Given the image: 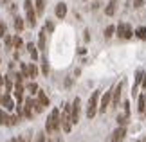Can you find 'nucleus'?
I'll list each match as a JSON object with an SVG mask.
<instances>
[{"label": "nucleus", "mask_w": 146, "mask_h": 142, "mask_svg": "<svg viewBox=\"0 0 146 142\" xmlns=\"http://www.w3.org/2000/svg\"><path fill=\"white\" fill-rule=\"evenodd\" d=\"M60 110L58 108H54L52 112L49 113V117H47V122H45V131L49 133V135H52V133H56L60 129V126H61V122H60Z\"/></svg>", "instance_id": "f257e3e1"}, {"label": "nucleus", "mask_w": 146, "mask_h": 142, "mask_svg": "<svg viewBox=\"0 0 146 142\" xmlns=\"http://www.w3.org/2000/svg\"><path fill=\"white\" fill-rule=\"evenodd\" d=\"M70 110H72V104H65L63 112L60 113V122H61V128H63L65 133H70L72 126H74V122H72V117H70Z\"/></svg>", "instance_id": "f03ea898"}, {"label": "nucleus", "mask_w": 146, "mask_h": 142, "mask_svg": "<svg viewBox=\"0 0 146 142\" xmlns=\"http://www.w3.org/2000/svg\"><path fill=\"white\" fill-rule=\"evenodd\" d=\"M24 9H25V16H27V25L29 27H36V9H35V2L25 0L24 2Z\"/></svg>", "instance_id": "7ed1b4c3"}, {"label": "nucleus", "mask_w": 146, "mask_h": 142, "mask_svg": "<svg viewBox=\"0 0 146 142\" xmlns=\"http://www.w3.org/2000/svg\"><path fill=\"white\" fill-rule=\"evenodd\" d=\"M98 99H99V92L96 90V92L90 95L88 104H87V117H88V119L96 117V113H98Z\"/></svg>", "instance_id": "20e7f679"}, {"label": "nucleus", "mask_w": 146, "mask_h": 142, "mask_svg": "<svg viewBox=\"0 0 146 142\" xmlns=\"http://www.w3.org/2000/svg\"><path fill=\"white\" fill-rule=\"evenodd\" d=\"M115 34L119 36L121 40H130L133 36V31H132V27L128 24H119L115 27Z\"/></svg>", "instance_id": "39448f33"}, {"label": "nucleus", "mask_w": 146, "mask_h": 142, "mask_svg": "<svg viewBox=\"0 0 146 142\" xmlns=\"http://www.w3.org/2000/svg\"><path fill=\"white\" fill-rule=\"evenodd\" d=\"M112 95H114V88L110 87V88L103 94V97H101V103H99V113H105V112H106V108H108L110 103H112Z\"/></svg>", "instance_id": "423d86ee"}, {"label": "nucleus", "mask_w": 146, "mask_h": 142, "mask_svg": "<svg viewBox=\"0 0 146 142\" xmlns=\"http://www.w3.org/2000/svg\"><path fill=\"white\" fill-rule=\"evenodd\" d=\"M80 113H81V99L76 97L72 101V110H70V117H72V122L74 124L80 122Z\"/></svg>", "instance_id": "0eeeda50"}, {"label": "nucleus", "mask_w": 146, "mask_h": 142, "mask_svg": "<svg viewBox=\"0 0 146 142\" xmlns=\"http://www.w3.org/2000/svg\"><path fill=\"white\" fill-rule=\"evenodd\" d=\"M2 108H5L7 112H15L16 110V103H15V99L11 97V94L5 92L4 94V97H2V104H0Z\"/></svg>", "instance_id": "6e6552de"}, {"label": "nucleus", "mask_w": 146, "mask_h": 142, "mask_svg": "<svg viewBox=\"0 0 146 142\" xmlns=\"http://www.w3.org/2000/svg\"><path fill=\"white\" fill-rule=\"evenodd\" d=\"M123 87H125V81H119L117 87L114 88V95H112V108H115L121 101V94H123Z\"/></svg>", "instance_id": "1a4fd4ad"}, {"label": "nucleus", "mask_w": 146, "mask_h": 142, "mask_svg": "<svg viewBox=\"0 0 146 142\" xmlns=\"http://www.w3.org/2000/svg\"><path fill=\"white\" fill-rule=\"evenodd\" d=\"M126 137V126H117L112 131V142H123Z\"/></svg>", "instance_id": "9d476101"}, {"label": "nucleus", "mask_w": 146, "mask_h": 142, "mask_svg": "<svg viewBox=\"0 0 146 142\" xmlns=\"http://www.w3.org/2000/svg\"><path fill=\"white\" fill-rule=\"evenodd\" d=\"M24 90H25L24 83H15L13 94H15V97H16V101H18V103H22V99H24Z\"/></svg>", "instance_id": "9b49d317"}, {"label": "nucleus", "mask_w": 146, "mask_h": 142, "mask_svg": "<svg viewBox=\"0 0 146 142\" xmlns=\"http://www.w3.org/2000/svg\"><path fill=\"white\" fill-rule=\"evenodd\" d=\"M9 117L11 113L5 108H0V126H9Z\"/></svg>", "instance_id": "f8f14e48"}, {"label": "nucleus", "mask_w": 146, "mask_h": 142, "mask_svg": "<svg viewBox=\"0 0 146 142\" xmlns=\"http://www.w3.org/2000/svg\"><path fill=\"white\" fill-rule=\"evenodd\" d=\"M56 16L58 18H65V15H67V5L63 4V2H60V4H56Z\"/></svg>", "instance_id": "ddd939ff"}, {"label": "nucleus", "mask_w": 146, "mask_h": 142, "mask_svg": "<svg viewBox=\"0 0 146 142\" xmlns=\"http://www.w3.org/2000/svg\"><path fill=\"white\" fill-rule=\"evenodd\" d=\"M27 50H29V56L35 61H38V58H40V54H38V47L35 43H27Z\"/></svg>", "instance_id": "4468645a"}, {"label": "nucleus", "mask_w": 146, "mask_h": 142, "mask_svg": "<svg viewBox=\"0 0 146 142\" xmlns=\"http://www.w3.org/2000/svg\"><path fill=\"white\" fill-rule=\"evenodd\" d=\"M45 36H47V31L40 29V34H38V49H40V50L45 49Z\"/></svg>", "instance_id": "2eb2a0df"}, {"label": "nucleus", "mask_w": 146, "mask_h": 142, "mask_svg": "<svg viewBox=\"0 0 146 142\" xmlns=\"http://www.w3.org/2000/svg\"><path fill=\"white\" fill-rule=\"evenodd\" d=\"M35 9H36V15L42 16L43 11H45V0H35Z\"/></svg>", "instance_id": "dca6fc26"}, {"label": "nucleus", "mask_w": 146, "mask_h": 142, "mask_svg": "<svg viewBox=\"0 0 146 142\" xmlns=\"http://www.w3.org/2000/svg\"><path fill=\"white\" fill-rule=\"evenodd\" d=\"M137 110H139V113L146 112V95H141V97H139V101H137Z\"/></svg>", "instance_id": "f3484780"}, {"label": "nucleus", "mask_w": 146, "mask_h": 142, "mask_svg": "<svg viewBox=\"0 0 146 142\" xmlns=\"http://www.w3.org/2000/svg\"><path fill=\"white\" fill-rule=\"evenodd\" d=\"M38 101H40V103L43 104V106H49V97L45 95V92H43V90H38Z\"/></svg>", "instance_id": "a211bd4d"}, {"label": "nucleus", "mask_w": 146, "mask_h": 142, "mask_svg": "<svg viewBox=\"0 0 146 142\" xmlns=\"http://www.w3.org/2000/svg\"><path fill=\"white\" fill-rule=\"evenodd\" d=\"M24 27H25L24 18H20V16H15V29H16V31H22Z\"/></svg>", "instance_id": "6ab92c4d"}, {"label": "nucleus", "mask_w": 146, "mask_h": 142, "mask_svg": "<svg viewBox=\"0 0 146 142\" xmlns=\"http://www.w3.org/2000/svg\"><path fill=\"white\" fill-rule=\"evenodd\" d=\"M115 5H117V2H115V0H112V2H110L108 5H106V9H105V13H106V15H108V16H112V15H114V13H115Z\"/></svg>", "instance_id": "aec40b11"}, {"label": "nucleus", "mask_w": 146, "mask_h": 142, "mask_svg": "<svg viewBox=\"0 0 146 142\" xmlns=\"http://www.w3.org/2000/svg\"><path fill=\"white\" fill-rule=\"evenodd\" d=\"M22 121V115H13V112H11V117H9V126H16V124H20Z\"/></svg>", "instance_id": "412c9836"}, {"label": "nucleus", "mask_w": 146, "mask_h": 142, "mask_svg": "<svg viewBox=\"0 0 146 142\" xmlns=\"http://www.w3.org/2000/svg\"><path fill=\"white\" fill-rule=\"evenodd\" d=\"M133 34L137 38H141V40H146V27H137V29L133 31Z\"/></svg>", "instance_id": "4be33fe9"}, {"label": "nucleus", "mask_w": 146, "mask_h": 142, "mask_svg": "<svg viewBox=\"0 0 146 142\" xmlns=\"http://www.w3.org/2000/svg\"><path fill=\"white\" fill-rule=\"evenodd\" d=\"M114 34H115V27H114V25H108V27L105 29V38H106V40H110Z\"/></svg>", "instance_id": "5701e85b"}, {"label": "nucleus", "mask_w": 146, "mask_h": 142, "mask_svg": "<svg viewBox=\"0 0 146 142\" xmlns=\"http://www.w3.org/2000/svg\"><path fill=\"white\" fill-rule=\"evenodd\" d=\"M29 77H33V79L38 77V67H36L35 63H31V65H29Z\"/></svg>", "instance_id": "b1692460"}, {"label": "nucleus", "mask_w": 146, "mask_h": 142, "mask_svg": "<svg viewBox=\"0 0 146 142\" xmlns=\"http://www.w3.org/2000/svg\"><path fill=\"white\" fill-rule=\"evenodd\" d=\"M13 42H15V36H9V34H5V40H4V45H5V47H11V49H13Z\"/></svg>", "instance_id": "393cba45"}, {"label": "nucleus", "mask_w": 146, "mask_h": 142, "mask_svg": "<svg viewBox=\"0 0 146 142\" xmlns=\"http://www.w3.org/2000/svg\"><path fill=\"white\" fill-rule=\"evenodd\" d=\"M27 90H29L31 94H38V90H40V88H38L36 83H29V85H27Z\"/></svg>", "instance_id": "a878e982"}, {"label": "nucleus", "mask_w": 146, "mask_h": 142, "mask_svg": "<svg viewBox=\"0 0 146 142\" xmlns=\"http://www.w3.org/2000/svg\"><path fill=\"white\" fill-rule=\"evenodd\" d=\"M126 119H128L126 113H125V115H119V117H117V124H119V126H126Z\"/></svg>", "instance_id": "bb28decb"}, {"label": "nucleus", "mask_w": 146, "mask_h": 142, "mask_svg": "<svg viewBox=\"0 0 146 142\" xmlns=\"http://www.w3.org/2000/svg\"><path fill=\"white\" fill-rule=\"evenodd\" d=\"M45 31H47V32H54V22H52V20H47V24H45Z\"/></svg>", "instance_id": "cd10ccee"}, {"label": "nucleus", "mask_w": 146, "mask_h": 142, "mask_svg": "<svg viewBox=\"0 0 146 142\" xmlns=\"http://www.w3.org/2000/svg\"><path fill=\"white\" fill-rule=\"evenodd\" d=\"M13 49H22V40L18 36H15V42H13Z\"/></svg>", "instance_id": "c85d7f7f"}, {"label": "nucleus", "mask_w": 146, "mask_h": 142, "mask_svg": "<svg viewBox=\"0 0 146 142\" xmlns=\"http://www.w3.org/2000/svg\"><path fill=\"white\" fill-rule=\"evenodd\" d=\"M5 31H7L5 24H0V38H5Z\"/></svg>", "instance_id": "c756f323"}, {"label": "nucleus", "mask_w": 146, "mask_h": 142, "mask_svg": "<svg viewBox=\"0 0 146 142\" xmlns=\"http://www.w3.org/2000/svg\"><path fill=\"white\" fill-rule=\"evenodd\" d=\"M42 70H43V74H45V76L49 74V65H47V61H43V63H42Z\"/></svg>", "instance_id": "7c9ffc66"}, {"label": "nucleus", "mask_w": 146, "mask_h": 142, "mask_svg": "<svg viewBox=\"0 0 146 142\" xmlns=\"http://www.w3.org/2000/svg\"><path fill=\"white\" fill-rule=\"evenodd\" d=\"M49 142H61V139H60L56 133H52V137H50V140H49Z\"/></svg>", "instance_id": "2f4dec72"}, {"label": "nucleus", "mask_w": 146, "mask_h": 142, "mask_svg": "<svg viewBox=\"0 0 146 142\" xmlns=\"http://www.w3.org/2000/svg\"><path fill=\"white\" fill-rule=\"evenodd\" d=\"M11 142H24V135H18V137L11 139Z\"/></svg>", "instance_id": "473e14b6"}, {"label": "nucleus", "mask_w": 146, "mask_h": 142, "mask_svg": "<svg viewBox=\"0 0 146 142\" xmlns=\"http://www.w3.org/2000/svg\"><path fill=\"white\" fill-rule=\"evenodd\" d=\"M36 142H45V135L40 133V135H38V139H36Z\"/></svg>", "instance_id": "72a5a7b5"}, {"label": "nucleus", "mask_w": 146, "mask_h": 142, "mask_svg": "<svg viewBox=\"0 0 146 142\" xmlns=\"http://www.w3.org/2000/svg\"><path fill=\"white\" fill-rule=\"evenodd\" d=\"M141 5H144L143 0H135V4H133V7H141Z\"/></svg>", "instance_id": "f704fd0d"}, {"label": "nucleus", "mask_w": 146, "mask_h": 142, "mask_svg": "<svg viewBox=\"0 0 146 142\" xmlns=\"http://www.w3.org/2000/svg\"><path fill=\"white\" fill-rule=\"evenodd\" d=\"M4 85V76H0V87Z\"/></svg>", "instance_id": "c9c22d12"}, {"label": "nucleus", "mask_w": 146, "mask_h": 142, "mask_svg": "<svg viewBox=\"0 0 146 142\" xmlns=\"http://www.w3.org/2000/svg\"><path fill=\"white\" fill-rule=\"evenodd\" d=\"M2 97H4V95H2V94H0V104H2Z\"/></svg>", "instance_id": "e433bc0d"}, {"label": "nucleus", "mask_w": 146, "mask_h": 142, "mask_svg": "<svg viewBox=\"0 0 146 142\" xmlns=\"http://www.w3.org/2000/svg\"><path fill=\"white\" fill-rule=\"evenodd\" d=\"M7 142H11V140H7Z\"/></svg>", "instance_id": "4c0bfd02"}]
</instances>
